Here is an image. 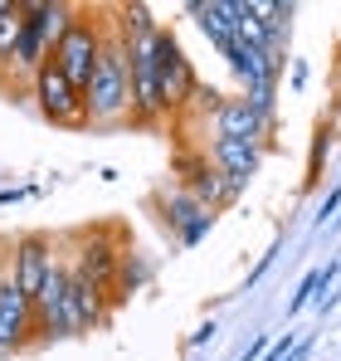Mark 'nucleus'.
Masks as SVG:
<instances>
[{"label": "nucleus", "mask_w": 341, "mask_h": 361, "mask_svg": "<svg viewBox=\"0 0 341 361\" xmlns=\"http://www.w3.org/2000/svg\"><path fill=\"white\" fill-rule=\"evenodd\" d=\"M35 327L49 332V337H68L73 332V312H68V269L54 264L44 293L35 298Z\"/></svg>", "instance_id": "7"}, {"label": "nucleus", "mask_w": 341, "mask_h": 361, "mask_svg": "<svg viewBox=\"0 0 341 361\" xmlns=\"http://www.w3.org/2000/svg\"><path fill=\"white\" fill-rule=\"evenodd\" d=\"M264 113L268 108H259L254 98H229V103H220V137H229V142H259Z\"/></svg>", "instance_id": "9"}, {"label": "nucleus", "mask_w": 341, "mask_h": 361, "mask_svg": "<svg viewBox=\"0 0 341 361\" xmlns=\"http://www.w3.org/2000/svg\"><path fill=\"white\" fill-rule=\"evenodd\" d=\"M73 269H83L98 288H108L113 283V274H117V254H113V244L108 240H88L83 249H78V259H73Z\"/></svg>", "instance_id": "12"}, {"label": "nucleus", "mask_w": 341, "mask_h": 361, "mask_svg": "<svg viewBox=\"0 0 341 361\" xmlns=\"http://www.w3.org/2000/svg\"><path fill=\"white\" fill-rule=\"evenodd\" d=\"M20 30H25V5H10V0H0V63L15 59Z\"/></svg>", "instance_id": "14"}, {"label": "nucleus", "mask_w": 341, "mask_h": 361, "mask_svg": "<svg viewBox=\"0 0 341 361\" xmlns=\"http://www.w3.org/2000/svg\"><path fill=\"white\" fill-rule=\"evenodd\" d=\"M35 327V302L20 293L15 274L0 269V352H15Z\"/></svg>", "instance_id": "5"}, {"label": "nucleus", "mask_w": 341, "mask_h": 361, "mask_svg": "<svg viewBox=\"0 0 341 361\" xmlns=\"http://www.w3.org/2000/svg\"><path fill=\"white\" fill-rule=\"evenodd\" d=\"M161 108H180V103H190L195 98V68H190V59H185V49L170 39L166 30H161Z\"/></svg>", "instance_id": "6"}, {"label": "nucleus", "mask_w": 341, "mask_h": 361, "mask_svg": "<svg viewBox=\"0 0 341 361\" xmlns=\"http://www.w3.org/2000/svg\"><path fill=\"white\" fill-rule=\"evenodd\" d=\"M332 274H337V264H327V269H312V274L297 283V293L287 298V312H302L307 302L317 298V288H327V283H332Z\"/></svg>", "instance_id": "15"}, {"label": "nucleus", "mask_w": 341, "mask_h": 361, "mask_svg": "<svg viewBox=\"0 0 341 361\" xmlns=\"http://www.w3.org/2000/svg\"><path fill=\"white\" fill-rule=\"evenodd\" d=\"M98 54H103V30H98L93 20H73V25H68V35L54 44V54H49V59L63 68V78H68L73 88H88Z\"/></svg>", "instance_id": "2"}, {"label": "nucleus", "mask_w": 341, "mask_h": 361, "mask_svg": "<svg viewBox=\"0 0 341 361\" xmlns=\"http://www.w3.org/2000/svg\"><path fill=\"white\" fill-rule=\"evenodd\" d=\"M83 108L93 122H122L132 113V63L127 39H103V54L93 63V78L83 88Z\"/></svg>", "instance_id": "1"}, {"label": "nucleus", "mask_w": 341, "mask_h": 361, "mask_svg": "<svg viewBox=\"0 0 341 361\" xmlns=\"http://www.w3.org/2000/svg\"><path fill=\"white\" fill-rule=\"evenodd\" d=\"M337 205H341V190H332V195H327V205H322V225H327V215H332Z\"/></svg>", "instance_id": "16"}, {"label": "nucleus", "mask_w": 341, "mask_h": 361, "mask_svg": "<svg viewBox=\"0 0 341 361\" xmlns=\"http://www.w3.org/2000/svg\"><path fill=\"white\" fill-rule=\"evenodd\" d=\"M35 98H39V108H44V113H49L54 122H88V108H83V88H73L54 59H49L44 68H39V73H35Z\"/></svg>", "instance_id": "3"}, {"label": "nucleus", "mask_w": 341, "mask_h": 361, "mask_svg": "<svg viewBox=\"0 0 341 361\" xmlns=\"http://www.w3.org/2000/svg\"><path fill=\"white\" fill-rule=\"evenodd\" d=\"M68 312H73V332L93 327L103 317V288L83 269H73V264H68Z\"/></svg>", "instance_id": "10"}, {"label": "nucleus", "mask_w": 341, "mask_h": 361, "mask_svg": "<svg viewBox=\"0 0 341 361\" xmlns=\"http://www.w3.org/2000/svg\"><path fill=\"white\" fill-rule=\"evenodd\" d=\"M78 15L68 10V5H49V0H39V5H25V25L49 44V54H54V44L68 35V25H73Z\"/></svg>", "instance_id": "11"}, {"label": "nucleus", "mask_w": 341, "mask_h": 361, "mask_svg": "<svg viewBox=\"0 0 341 361\" xmlns=\"http://www.w3.org/2000/svg\"><path fill=\"white\" fill-rule=\"evenodd\" d=\"M54 249L49 240H39V235H30V240L15 244V254H10V274H15V283H20V293L35 302L44 293V283H49V274H54Z\"/></svg>", "instance_id": "4"}, {"label": "nucleus", "mask_w": 341, "mask_h": 361, "mask_svg": "<svg viewBox=\"0 0 341 361\" xmlns=\"http://www.w3.org/2000/svg\"><path fill=\"white\" fill-rule=\"evenodd\" d=\"M225 195H234V190H229V180L220 176L215 166H200V171H195V180H190V200H200L205 210H215Z\"/></svg>", "instance_id": "13"}, {"label": "nucleus", "mask_w": 341, "mask_h": 361, "mask_svg": "<svg viewBox=\"0 0 341 361\" xmlns=\"http://www.w3.org/2000/svg\"><path fill=\"white\" fill-rule=\"evenodd\" d=\"M215 171L229 180V190L249 185L254 171H259V147H254V142H229V137H215Z\"/></svg>", "instance_id": "8"}]
</instances>
